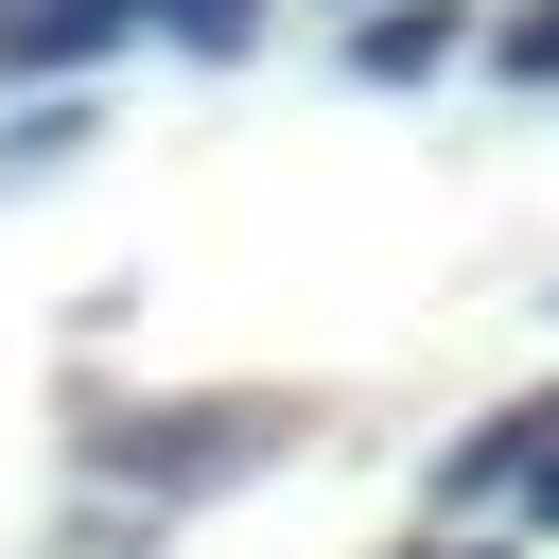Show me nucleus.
Masks as SVG:
<instances>
[{
  "label": "nucleus",
  "mask_w": 559,
  "mask_h": 559,
  "mask_svg": "<svg viewBox=\"0 0 559 559\" xmlns=\"http://www.w3.org/2000/svg\"><path fill=\"white\" fill-rule=\"evenodd\" d=\"M192 35V52H245L262 35V0H0V70H87L105 35Z\"/></svg>",
  "instance_id": "obj_1"
},
{
  "label": "nucleus",
  "mask_w": 559,
  "mask_h": 559,
  "mask_svg": "<svg viewBox=\"0 0 559 559\" xmlns=\"http://www.w3.org/2000/svg\"><path fill=\"white\" fill-rule=\"evenodd\" d=\"M349 70H367V87H419V70H454V0H384V17L349 35Z\"/></svg>",
  "instance_id": "obj_2"
},
{
  "label": "nucleus",
  "mask_w": 559,
  "mask_h": 559,
  "mask_svg": "<svg viewBox=\"0 0 559 559\" xmlns=\"http://www.w3.org/2000/svg\"><path fill=\"white\" fill-rule=\"evenodd\" d=\"M507 70H524V87H559V0H542V17H507Z\"/></svg>",
  "instance_id": "obj_3"
},
{
  "label": "nucleus",
  "mask_w": 559,
  "mask_h": 559,
  "mask_svg": "<svg viewBox=\"0 0 559 559\" xmlns=\"http://www.w3.org/2000/svg\"><path fill=\"white\" fill-rule=\"evenodd\" d=\"M524 507H542V524H559V419H542V454H524Z\"/></svg>",
  "instance_id": "obj_4"
}]
</instances>
